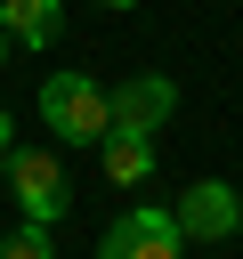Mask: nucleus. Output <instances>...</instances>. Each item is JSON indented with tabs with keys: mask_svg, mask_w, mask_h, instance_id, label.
I'll use <instances>...</instances> for the list:
<instances>
[{
	"mask_svg": "<svg viewBox=\"0 0 243 259\" xmlns=\"http://www.w3.org/2000/svg\"><path fill=\"white\" fill-rule=\"evenodd\" d=\"M40 130L49 146H105L113 138V105L97 73H40Z\"/></svg>",
	"mask_w": 243,
	"mask_h": 259,
	"instance_id": "f257e3e1",
	"label": "nucleus"
},
{
	"mask_svg": "<svg viewBox=\"0 0 243 259\" xmlns=\"http://www.w3.org/2000/svg\"><path fill=\"white\" fill-rule=\"evenodd\" d=\"M0 178H8V194H16V210H24L32 227H57V219L73 210V178H65L57 146H16V154L0 162Z\"/></svg>",
	"mask_w": 243,
	"mask_h": 259,
	"instance_id": "f03ea898",
	"label": "nucleus"
},
{
	"mask_svg": "<svg viewBox=\"0 0 243 259\" xmlns=\"http://www.w3.org/2000/svg\"><path fill=\"white\" fill-rule=\"evenodd\" d=\"M186 235L170 219V202H130L105 235H97V259H178Z\"/></svg>",
	"mask_w": 243,
	"mask_h": 259,
	"instance_id": "7ed1b4c3",
	"label": "nucleus"
},
{
	"mask_svg": "<svg viewBox=\"0 0 243 259\" xmlns=\"http://www.w3.org/2000/svg\"><path fill=\"white\" fill-rule=\"evenodd\" d=\"M105 105H113V130L162 138V121L178 113V81H170V73H122V81L105 89Z\"/></svg>",
	"mask_w": 243,
	"mask_h": 259,
	"instance_id": "20e7f679",
	"label": "nucleus"
},
{
	"mask_svg": "<svg viewBox=\"0 0 243 259\" xmlns=\"http://www.w3.org/2000/svg\"><path fill=\"white\" fill-rule=\"evenodd\" d=\"M170 219H178L186 243H227V235L243 227V194H235L227 178H194V186H178Z\"/></svg>",
	"mask_w": 243,
	"mask_h": 259,
	"instance_id": "39448f33",
	"label": "nucleus"
},
{
	"mask_svg": "<svg viewBox=\"0 0 243 259\" xmlns=\"http://www.w3.org/2000/svg\"><path fill=\"white\" fill-rule=\"evenodd\" d=\"M154 170H162V146H154V138H130V130L105 138V186L138 194V186H154Z\"/></svg>",
	"mask_w": 243,
	"mask_h": 259,
	"instance_id": "423d86ee",
	"label": "nucleus"
},
{
	"mask_svg": "<svg viewBox=\"0 0 243 259\" xmlns=\"http://www.w3.org/2000/svg\"><path fill=\"white\" fill-rule=\"evenodd\" d=\"M0 32L16 49H40L49 57V40L65 32V0H0Z\"/></svg>",
	"mask_w": 243,
	"mask_h": 259,
	"instance_id": "0eeeda50",
	"label": "nucleus"
},
{
	"mask_svg": "<svg viewBox=\"0 0 243 259\" xmlns=\"http://www.w3.org/2000/svg\"><path fill=\"white\" fill-rule=\"evenodd\" d=\"M0 259H57V251H49V227H32V219H24V227L0 243Z\"/></svg>",
	"mask_w": 243,
	"mask_h": 259,
	"instance_id": "6e6552de",
	"label": "nucleus"
},
{
	"mask_svg": "<svg viewBox=\"0 0 243 259\" xmlns=\"http://www.w3.org/2000/svg\"><path fill=\"white\" fill-rule=\"evenodd\" d=\"M8 154H16V113L0 105V162H8Z\"/></svg>",
	"mask_w": 243,
	"mask_h": 259,
	"instance_id": "1a4fd4ad",
	"label": "nucleus"
},
{
	"mask_svg": "<svg viewBox=\"0 0 243 259\" xmlns=\"http://www.w3.org/2000/svg\"><path fill=\"white\" fill-rule=\"evenodd\" d=\"M8 49H16V40H8V32H0V73H8Z\"/></svg>",
	"mask_w": 243,
	"mask_h": 259,
	"instance_id": "9d476101",
	"label": "nucleus"
},
{
	"mask_svg": "<svg viewBox=\"0 0 243 259\" xmlns=\"http://www.w3.org/2000/svg\"><path fill=\"white\" fill-rule=\"evenodd\" d=\"M105 8H138V0H105Z\"/></svg>",
	"mask_w": 243,
	"mask_h": 259,
	"instance_id": "9b49d317",
	"label": "nucleus"
},
{
	"mask_svg": "<svg viewBox=\"0 0 243 259\" xmlns=\"http://www.w3.org/2000/svg\"><path fill=\"white\" fill-rule=\"evenodd\" d=\"M235 235H243V227H235Z\"/></svg>",
	"mask_w": 243,
	"mask_h": 259,
	"instance_id": "f8f14e48",
	"label": "nucleus"
}]
</instances>
